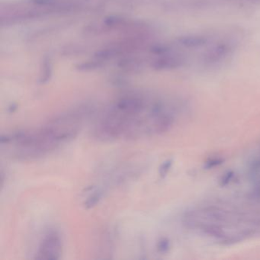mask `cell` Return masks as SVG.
<instances>
[{
	"instance_id": "obj_7",
	"label": "cell",
	"mask_w": 260,
	"mask_h": 260,
	"mask_svg": "<svg viewBox=\"0 0 260 260\" xmlns=\"http://www.w3.org/2000/svg\"><path fill=\"white\" fill-rule=\"evenodd\" d=\"M104 196V191L103 189H97L96 191L92 192L89 197L87 198L84 202L85 208H92L97 205L99 202L103 199Z\"/></svg>"
},
{
	"instance_id": "obj_4",
	"label": "cell",
	"mask_w": 260,
	"mask_h": 260,
	"mask_svg": "<svg viewBox=\"0 0 260 260\" xmlns=\"http://www.w3.org/2000/svg\"><path fill=\"white\" fill-rule=\"evenodd\" d=\"M185 63V59L183 56L176 54V55L162 56L156 60L153 63V68L156 70H173L181 68Z\"/></svg>"
},
{
	"instance_id": "obj_10",
	"label": "cell",
	"mask_w": 260,
	"mask_h": 260,
	"mask_svg": "<svg viewBox=\"0 0 260 260\" xmlns=\"http://www.w3.org/2000/svg\"><path fill=\"white\" fill-rule=\"evenodd\" d=\"M15 109H16V106H14V105L10 108V112H14Z\"/></svg>"
},
{
	"instance_id": "obj_2",
	"label": "cell",
	"mask_w": 260,
	"mask_h": 260,
	"mask_svg": "<svg viewBox=\"0 0 260 260\" xmlns=\"http://www.w3.org/2000/svg\"><path fill=\"white\" fill-rule=\"evenodd\" d=\"M81 124L63 117H54L45 125L36 129L19 130L0 138L7 154L19 161L33 160L55 151L74 140Z\"/></svg>"
},
{
	"instance_id": "obj_3",
	"label": "cell",
	"mask_w": 260,
	"mask_h": 260,
	"mask_svg": "<svg viewBox=\"0 0 260 260\" xmlns=\"http://www.w3.org/2000/svg\"><path fill=\"white\" fill-rule=\"evenodd\" d=\"M61 237L57 231H50L42 239L36 258L44 260H57L62 254Z\"/></svg>"
},
{
	"instance_id": "obj_9",
	"label": "cell",
	"mask_w": 260,
	"mask_h": 260,
	"mask_svg": "<svg viewBox=\"0 0 260 260\" xmlns=\"http://www.w3.org/2000/svg\"><path fill=\"white\" fill-rule=\"evenodd\" d=\"M168 242L166 240H162L158 243L157 249L159 252H165L168 249Z\"/></svg>"
},
{
	"instance_id": "obj_5",
	"label": "cell",
	"mask_w": 260,
	"mask_h": 260,
	"mask_svg": "<svg viewBox=\"0 0 260 260\" xmlns=\"http://www.w3.org/2000/svg\"><path fill=\"white\" fill-rule=\"evenodd\" d=\"M231 51V47L228 44L220 43L215 45L205 54V62L214 63L223 60Z\"/></svg>"
},
{
	"instance_id": "obj_6",
	"label": "cell",
	"mask_w": 260,
	"mask_h": 260,
	"mask_svg": "<svg viewBox=\"0 0 260 260\" xmlns=\"http://www.w3.org/2000/svg\"><path fill=\"white\" fill-rule=\"evenodd\" d=\"M179 43L186 48H198L204 46L208 42V39L203 36L199 35H189V36L181 37L178 40Z\"/></svg>"
},
{
	"instance_id": "obj_1",
	"label": "cell",
	"mask_w": 260,
	"mask_h": 260,
	"mask_svg": "<svg viewBox=\"0 0 260 260\" xmlns=\"http://www.w3.org/2000/svg\"><path fill=\"white\" fill-rule=\"evenodd\" d=\"M171 123L162 105L149 104L139 95H125L99 118L93 135L103 141L141 139L165 132Z\"/></svg>"
},
{
	"instance_id": "obj_8",
	"label": "cell",
	"mask_w": 260,
	"mask_h": 260,
	"mask_svg": "<svg viewBox=\"0 0 260 260\" xmlns=\"http://www.w3.org/2000/svg\"><path fill=\"white\" fill-rule=\"evenodd\" d=\"M170 165H171V162L170 161H167L164 162L162 166H161L160 169H159V175L161 176H165L168 172L169 169H170Z\"/></svg>"
}]
</instances>
